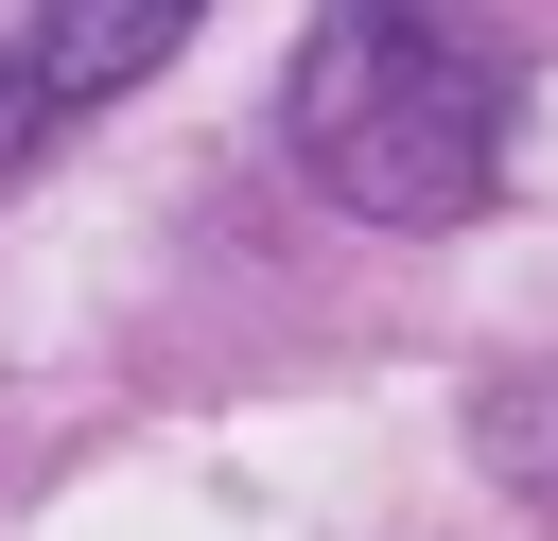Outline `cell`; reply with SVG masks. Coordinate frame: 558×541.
I'll return each instance as SVG.
<instances>
[{
	"label": "cell",
	"instance_id": "1",
	"mask_svg": "<svg viewBox=\"0 0 558 541\" xmlns=\"http://www.w3.org/2000/svg\"><path fill=\"white\" fill-rule=\"evenodd\" d=\"M506 122H523V70L471 35V0H314L296 87H279L296 175H314L331 209H366V227H453V209H488Z\"/></svg>",
	"mask_w": 558,
	"mask_h": 541
},
{
	"label": "cell",
	"instance_id": "2",
	"mask_svg": "<svg viewBox=\"0 0 558 541\" xmlns=\"http://www.w3.org/2000/svg\"><path fill=\"white\" fill-rule=\"evenodd\" d=\"M192 17H209V0H35V17L0 35V175H17V157H52L87 105H122Z\"/></svg>",
	"mask_w": 558,
	"mask_h": 541
},
{
	"label": "cell",
	"instance_id": "3",
	"mask_svg": "<svg viewBox=\"0 0 558 541\" xmlns=\"http://www.w3.org/2000/svg\"><path fill=\"white\" fill-rule=\"evenodd\" d=\"M488 454H506V471L558 506V384H506V401H488Z\"/></svg>",
	"mask_w": 558,
	"mask_h": 541
}]
</instances>
